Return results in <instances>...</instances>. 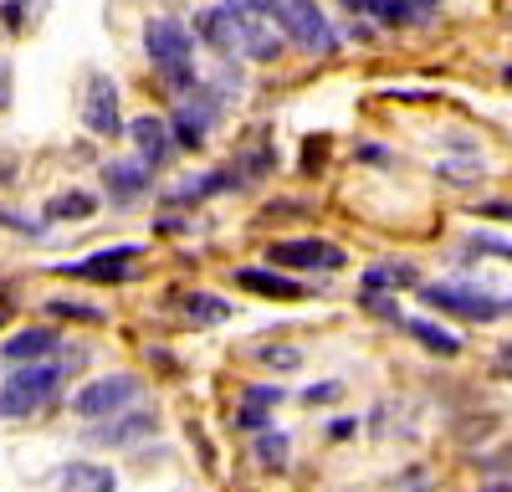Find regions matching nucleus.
Masks as SVG:
<instances>
[{
    "label": "nucleus",
    "instance_id": "bb28decb",
    "mask_svg": "<svg viewBox=\"0 0 512 492\" xmlns=\"http://www.w3.org/2000/svg\"><path fill=\"white\" fill-rule=\"evenodd\" d=\"M477 216H492V221H512V200H482Z\"/></svg>",
    "mask_w": 512,
    "mask_h": 492
},
{
    "label": "nucleus",
    "instance_id": "4be33fe9",
    "mask_svg": "<svg viewBox=\"0 0 512 492\" xmlns=\"http://www.w3.org/2000/svg\"><path fill=\"white\" fill-rule=\"evenodd\" d=\"M185 313H190V323H226L231 303L216 293H185Z\"/></svg>",
    "mask_w": 512,
    "mask_h": 492
},
{
    "label": "nucleus",
    "instance_id": "6e6552de",
    "mask_svg": "<svg viewBox=\"0 0 512 492\" xmlns=\"http://www.w3.org/2000/svg\"><path fill=\"white\" fill-rule=\"evenodd\" d=\"M82 123H88V134L98 139H113L123 134V118H118V82L93 72L88 77V93H82Z\"/></svg>",
    "mask_w": 512,
    "mask_h": 492
},
{
    "label": "nucleus",
    "instance_id": "cd10ccee",
    "mask_svg": "<svg viewBox=\"0 0 512 492\" xmlns=\"http://www.w3.org/2000/svg\"><path fill=\"white\" fill-rule=\"evenodd\" d=\"M472 252H492V257H507V262H512V246H502V241H487V236H477V241H472Z\"/></svg>",
    "mask_w": 512,
    "mask_h": 492
},
{
    "label": "nucleus",
    "instance_id": "393cba45",
    "mask_svg": "<svg viewBox=\"0 0 512 492\" xmlns=\"http://www.w3.org/2000/svg\"><path fill=\"white\" fill-rule=\"evenodd\" d=\"M364 11H374L384 26H405V21H415V11L405 6V0H369Z\"/></svg>",
    "mask_w": 512,
    "mask_h": 492
},
{
    "label": "nucleus",
    "instance_id": "6ab92c4d",
    "mask_svg": "<svg viewBox=\"0 0 512 492\" xmlns=\"http://www.w3.org/2000/svg\"><path fill=\"white\" fill-rule=\"evenodd\" d=\"M400 323H405L410 334H415L425 349H431V354H446V359H456V354H461V339L451 334V328H436V323H425V318H405V313H400Z\"/></svg>",
    "mask_w": 512,
    "mask_h": 492
},
{
    "label": "nucleus",
    "instance_id": "f8f14e48",
    "mask_svg": "<svg viewBox=\"0 0 512 492\" xmlns=\"http://www.w3.org/2000/svg\"><path fill=\"white\" fill-rule=\"evenodd\" d=\"M57 349V328H21V334H11L6 344H0V364H41Z\"/></svg>",
    "mask_w": 512,
    "mask_h": 492
},
{
    "label": "nucleus",
    "instance_id": "b1692460",
    "mask_svg": "<svg viewBox=\"0 0 512 492\" xmlns=\"http://www.w3.org/2000/svg\"><path fill=\"white\" fill-rule=\"evenodd\" d=\"M47 313H57V318H77V323H103V318H108L103 308H93V303H72V298H52Z\"/></svg>",
    "mask_w": 512,
    "mask_h": 492
},
{
    "label": "nucleus",
    "instance_id": "39448f33",
    "mask_svg": "<svg viewBox=\"0 0 512 492\" xmlns=\"http://www.w3.org/2000/svg\"><path fill=\"white\" fill-rule=\"evenodd\" d=\"M420 303H431L451 318H472V323H492V318L512 313V298H487L466 282H420Z\"/></svg>",
    "mask_w": 512,
    "mask_h": 492
},
{
    "label": "nucleus",
    "instance_id": "72a5a7b5",
    "mask_svg": "<svg viewBox=\"0 0 512 492\" xmlns=\"http://www.w3.org/2000/svg\"><path fill=\"white\" fill-rule=\"evenodd\" d=\"M344 6H349V11H364V6H369V0H344Z\"/></svg>",
    "mask_w": 512,
    "mask_h": 492
},
{
    "label": "nucleus",
    "instance_id": "f257e3e1",
    "mask_svg": "<svg viewBox=\"0 0 512 492\" xmlns=\"http://www.w3.org/2000/svg\"><path fill=\"white\" fill-rule=\"evenodd\" d=\"M195 31L205 47H216L221 57H251V62H272L282 52V31L267 11L246 6V0H221L195 16Z\"/></svg>",
    "mask_w": 512,
    "mask_h": 492
},
{
    "label": "nucleus",
    "instance_id": "aec40b11",
    "mask_svg": "<svg viewBox=\"0 0 512 492\" xmlns=\"http://www.w3.org/2000/svg\"><path fill=\"white\" fill-rule=\"evenodd\" d=\"M415 267L410 262H379V267H369L359 282H364V293H384V287H415Z\"/></svg>",
    "mask_w": 512,
    "mask_h": 492
},
{
    "label": "nucleus",
    "instance_id": "4468645a",
    "mask_svg": "<svg viewBox=\"0 0 512 492\" xmlns=\"http://www.w3.org/2000/svg\"><path fill=\"white\" fill-rule=\"evenodd\" d=\"M103 185L113 200H139L149 190V170L139 159H113V164H103Z\"/></svg>",
    "mask_w": 512,
    "mask_h": 492
},
{
    "label": "nucleus",
    "instance_id": "2eb2a0df",
    "mask_svg": "<svg viewBox=\"0 0 512 492\" xmlns=\"http://www.w3.org/2000/svg\"><path fill=\"white\" fill-rule=\"evenodd\" d=\"M282 400H287V395H282L277 385H251V390L241 395V405H236V426H241V431H262V421L272 416Z\"/></svg>",
    "mask_w": 512,
    "mask_h": 492
},
{
    "label": "nucleus",
    "instance_id": "ddd939ff",
    "mask_svg": "<svg viewBox=\"0 0 512 492\" xmlns=\"http://www.w3.org/2000/svg\"><path fill=\"white\" fill-rule=\"evenodd\" d=\"M128 134H134V144H139V164H144V170L169 159V123H164V118L144 113V118L128 123Z\"/></svg>",
    "mask_w": 512,
    "mask_h": 492
},
{
    "label": "nucleus",
    "instance_id": "f704fd0d",
    "mask_svg": "<svg viewBox=\"0 0 512 492\" xmlns=\"http://www.w3.org/2000/svg\"><path fill=\"white\" fill-rule=\"evenodd\" d=\"M0 328H6V303H0Z\"/></svg>",
    "mask_w": 512,
    "mask_h": 492
},
{
    "label": "nucleus",
    "instance_id": "c85d7f7f",
    "mask_svg": "<svg viewBox=\"0 0 512 492\" xmlns=\"http://www.w3.org/2000/svg\"><path fill=\"white\" fill-rule=\"evenodd\" d=\"M405 6L415 11V21H431V16H436V6H441V0H405Z\"/></svg>",
    "mask_w": 512,
    "mask_h": 492
},
{
    "label": "nucleus",
    "instance_id": "20e7f679",
    "mask_svg": "<svg viewBox=\"0 0 512 492\" xmlns=\"http://www.w3.org/2000/svg\"><path fill=\"white\" fill-rule=\"evenodd\" d=\"M262 11L277 21V31H282V36H292V41H297V47L323 52V57L338 47V36H333L328 16L313 6V0H262Z\"/></svg>",
    "mask_w": 512,
    "mask_h": 492
},
{
    "label": "nucleus",
    "instance_id": "a211bd4d",
    "mask_svg": "<svg viewBox=\"0 0 512 492\" xmlns=\"http://www.w3.org/2000/svg\"><path fill=\"white\" fill-rule=\"evenodd\" d=\"M98 216V195L88 190H62L47 200V221H93Z\"/></svg>",
    "mask_w": 512,
    "mask_h": 492
},
{
    "label": "nucleus",
    "instance_id": "7ed1b4c3",
    "mask_svg": "<svg viewBox=\"0 0 512 492\" xmlns=\"http://www.w3.org/2000/svg\"><path fill=\"white\" fill-rule=\"evenodd\" d=\"M62 390V364H16L6 380H0V421H26L41 405H52Z\"/></svg>",
    "mask_w": 512,
    "mask_h": 492
},
{
    "label": "nucleus",
    "instance_id": "f03ea898",
    "mask_svg": "<svg viewBox=\"0 0 512 492\" xmlns=\"http://www.w3.org/2000/svg\"><path fill=\"white\" fill-rule=\"evenodd\" d=\"M144 52H149L154 72L169 82V93L200 88V82H195V41H190V31L175 16H154L144 26Z\"/></svg>",
    "mask_w": 512,
    "mask_h": 492
},
{
    "label": "nucleus",
    "instance_id": "412c9836",
    "mask_svg": "<svg viewBox=\"0 0 512 492\" xmlns=\"http://www.w3.org/2000/svg\"><path fill=\"white\" fill-rule=\"evenodd\" d=\"M251 451H256V462H262L267 472H282V467H287V457H292L287 436H282V431H272V426H262V431H256Z\"/></svg>",
    "mask_w": 512,
    "mask_h": 492
},
{
    "label": "nucleus",
    "instance_id": "a878e982",
    "mask_svg": "<svg viewBox=\"0 0 512 492\" xmlns=\"http://www.w3.org/2000/svg\"><path fill=\"white\" fill-rule=\"evenodd\" d=\"M256 354H262V364H272V369H297V364H303V354H297V349H256Z\"/></svg>",
    "mask_w": 512,
    "mask_h": 492
},
{
    "label": "nucleus",
    "instance_id": "dca6fc26",
    "mask_svg": "<svg viewBox=\"0 0 512 492\" xmlns=\"http://www.w3.org/2000/svg\"><path fill=\"white\" fill-rule=\"evenodd\" d=\"M57 482L67 492H118V472L113 467H98V462H72L57 472Z\"/></svg>",
    "mask_w": 512,
    "mask_h": 492
},
{
    "label": "nucleus",
    "instance_id": "9d476101",
    "mask_svg": "<svg viewBox=\"0 0 512 492\" xmlns=\"http://www.w3.org/2000/svg\"><path fill=\"white\" fill-rule=\"evenodd\" d=\"M134 262H139V246H108V252L67 262L62 277H77V282H128V277H134Z\"/></svg>",
    "mask_w": 512,
    "mask_h": 492
},
{
    "label": "nucleus",
    "instance_id": "5701e85b",
    "mask_svg": "<svg viewBox=\"0 0 512 492\" xmlns=\"http://www.w3.org/2000/svg\"><path fill=\"white\" fill-rule=\"evenodd\" d=\"M482 170H487V164H482V154H466V159H441L436 164V175H446V180H482Z\"/></svg>",
    "mask_w": 512,
    "mask_h": 492
},
{
    "label": "nucleus",
    "instance_id": "0eeeda50",
    "mask_svg": "<svg viewBox=\"0 0 512 492\" xmlns=\"http://www.w3.org/2000/svg\"><path fill=\"white\" fill-rule=\"evenodd\" d=\"M267 267H292V272H338L344 252L333 241L303 236V241H272L267 246Z\"/></svg>",
    "mask_w": 512,
    "mask_h": 492
},
{
    "label": "nucleus",
    "instance_id": "f3484780",
    "mask_svg": "<svg viewBox=\"0 0 512 492\" xmlns=\"http://www.w3.org/2000/svg\"><path fill=\"white\" fill-rule=\"evenodd\" d=\"M210 118H216V108H210L205 98L195 103V98H185L180 103V113H175V139L185 144V149H200L205 144V134H210Z\"/></svg>",
    "mask_w": 512,
    "mask_h": 492
},
{
    "label": "nucleus",
    "instance_id": "c756f323",
    "mask_svg": "<svg viewBox=\"0 0 512 492\" xmlns=\"http://www.w3.org/2000/svg\"><path fill=\"white\" fill-rule=\"evenodd\" d=\"M21 11H26V0H6V6H0V16H6V26H11V31L21 26Z\"/></svg>",
    "mask_w": 512,
    "mask_h": 492
},
{
    "label": "nucleus",
    "instance_id": "7c9ffc66",
    "mask_svg": "<svg viewBox=\"0 0 512 492\" xmlns=\"http://www.w3.org/2000/svg\"><path fill=\"white\" fill-rule=\"evenodd\" d=\"M0 108H11V67L0 62Z\"/></svg>",
    "mask_w": 512,
    "mask_h": 492
},
{
    "label": "nucleus",
    "instance_id": "423d86ee",
    "mask_svg": "<svg viewBox=\"0 0 512 492\" xmlns=\"http://www.w3.org/2000/svg\"><path fill=\"white\" fill-rule=\"evenodd\" d=\"M139 375H103V380H93V385H82L77 395H72V416H82V421H108V416H118V410H128L139 400Z\"/></svg>",
    "mask_w": 512,
    "mask_h": 492
},
{
    "label": "nucleus",
    "instance_id": "9b49d317",
    "mask_svg": "<svg viewBox=\"0 0 512 492\" xmlns=\"http://www.w3.org/2000/svg\"><path fill=\"white\" fill-rule=\"evenodd\" d=\"M231 277H236V287H246V293H256V298H277V303H297V298H308V287H303V282L277 277L272 267H236Z\"/></svg>",
    "mask_w": 512,
    "mask_h": 492
},
{
    "label": "nucleus",
    "instance_id": "473e14b6",
    "mask_svg": "<svg viewBox=\"0 0 512 492\" xmlns=\"http://www.w3.org/2000/svg\"><path fill=\"white\" fill-rule=\"evenodd\" d=\"M359 154H364V159H369V164H384V149H379V144H364V149H359Z\"/></svg>",
    "mask_w": 512,
    "mask_h": 492
},
{
    "label": "nucleus",
    "instance_id": "2f4dec72",
    "mask_svg": "<svg viewBox=\"0 0 512 492\" xmlns=\"http://www.w3.org/2000/svg\"><path fill=\"white\" fill-rule=\"evenodd\" d=\"M328 395H338V385H313L303 400H308V405H318V400H328Z\"/></svg>",
    "mask_w": 512,
    "mask_h": 492
},
{
    "label": "nucleus",
    "instance_id": "1a4fd4ad",
    "mask_svg": "<svg viewBox=\"0 0 512 492\" xmlns=\"http://www.w3.org/2000/svg\"><path fill=\"white\" fill-rule=\"evenodd\" d=\"M159 431V416L154 410H118V416H108V421H93L88 426V446H134V441H144V436H154Z\"/></svg>",
    "mask_w": 512,
    "mask_h": 492
}]
</instances>
